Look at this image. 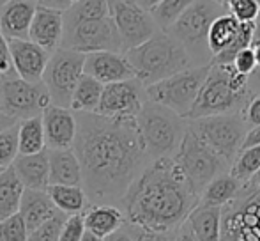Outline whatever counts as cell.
<instances>
[{"label":"cell","instance_id":"35","mask_svg":"<svg viewBox=\"0 0 260 241\" xmlns=\"http://www.w3.org/2000/svg\"><path fill=\"white\" fill-rule=\"evenodd\" d=\"M20 124V123H18ZM18 124L4 133H0V167L7 169L20 156V142H18Z\"/></svg>","mask_w":260,"mask_h":241},{"label":"cell","instance_id":"7","mask_svg":"<svg viewBox=\"0 0 260 241\" xmlns=\"http://www.w3.org/2000/svg\"><path fill=\"white\" fill-rule=\"evenodd\" d=\"M189 126L226 163H234L250 131L241 112H226V114L189 120Z\"/></svg>","mask_w":260,"mask_h":241},{"label":"cell","instance_id":"48","mask_svg":"<svg viewBox=\"0 0 260 241\" xmlns=\"http://www.w3.org/2000/svg\"><path fill=\"white\" fill-rule=\"evenodd\" d=\"M105 241H137V238H133V236L129 234V232L122 231V229H119V231H115L113 234L106 236Z\"/></svg>","mask_w":260,"mask_h":241},{"label":"cell","instance_id":"49","mask_svg":"<svg viewBox=\"0 0 260 241\" xmlns=\"http://www.w3.org/2000/svg\"><path fill=\"white\" fill-rule=\"evenodd\" d=\"M137 2L140 4L142 7H145L147 11H152L157 6V4L161 2V0H137Z\"/></svg>","mask_w":260,"mask_h":241},{"label":"cell","instance_id":"19","mask_svg":"<svg viewBox=\"0 0 260 241\" xmlns=\"http://www.w3.org/2000/svg\"><path fill=\"white\" fill-rule=\"evenodd\" d=\"M38 2L36 0H11L0 6V31L7 39H28Z\"/></svg>","mask_w":260,"mask_h":241},{"label":"cell","instance_id":"26","mask_svg":"<svg viewBox=\"0 0 260 241\" xmlns=\"http://www.w3.org/2000/svg\"><path fill=\"white\" fill-rule=\"evenodd\" d=\"M48 193L64 215L83 213L89 207V195L82 185H50Z\"/></svg>","mask_w":260,"mask_h":241},{"label":"cell","instance_id":"25","mask_svg":"<svg viewBox=\"0 0 260 241\" xmlns=\"http://www.w3.org/2000/svg\"><path fill=\"white\" fill-rule=\"evenodd\" d=\"M23 192L25 185L14 172L13 165L4 169V172L0 174V220L20 213Z\"/></svg>","mask_w":260,"mask_h":241},{"label":"cell","instance_id":"11","mask_svg":"<svg viewBox=\"0 0 260 241\" xmlns=\"http://www.w3.org/2000/svg\"><path fill=\"white\" fill-rule=\"evenodd\" d=\"M52 105L48 87L45 82H28L20 76H9L0 83V110L16 120L43 115Z\"/></svg>","mask_w":260,"mask_h":241},{"label":"cell","instance_id":"22","mask_svg":"<svg viewBox=\"0 0 260 241\" xmlns=\"http://www.w3.org/2000/svg\"><path fill=\"white\" fill-rule=\"evenodd\" d=\"M50 185H82V163L75 149H48Z\"/></svg>","mask_w":260,"mask_h":241},{"label":"cell","instance_id":"20","mask_svg":"<svg viewBox=\"0 0 260 241\" xmlns=\"http://www.w3.org/2000/svg\"><path fill=\"white\" fill-rule=\"evenodd\" d=\"M14 172L25 185V188L48 190L50 188V156L48 151L36 155H20L13 163Z\"/></svg>","mask_w":260,"mask_h":241},{"label":"cell","instance_id":"39","mask_svg":"<svg viewBox=\"0 0 260 241\" xmlns=\"http://www.w3.org/2000/svg\"><path fill=\"white\" fill-rule=\"evenodd\" d=\"M232 64H234V68H236L239 73L250 76L251 73L255 71V68H257V57H255L253 45L248 46V48H244L243 52L237 53V57L234 59Z\"/></svg>","mask_w":260,"mask_h":241},{"label":"cell","instance_id":"13","mask_svg":"<svg viewBox=\"0 0 260 241\" xmlns=\"http://www.w3.org/2000/svg\"><path fill=\"white\" fill-rule=\"evenodd\" d=\"M110 14L122 39L124 52L140 46L159 31L151 11L137 0H110Z\"/></svg>","mask_w":260,"mask_h":241},{"label":"cell","instance_id":"33","mask_svg":"<svg viewBox=\"0 0 260 241\" xmlns=\"http://www.w3.org/2000/svg\"><path fill=\"white\" fill-rule=\"evenodd\" d=\"M193 4H195V0H161L151 13L154 16L157 27L161 31H168L179 20V16Z\"/></svg>","mask_w":260,"mask_h":241},{"label":"cell","instance_id":"43","mask_svg":"<svg viewBox=\"0 0 260 241\" xmlns=\"http://www.w3.org/2000/svg\"><path fill=\"white\" fill-rule=\"evenodd\" d=\"M39 6L45 7H52V9H58V11H68L69 7L75 4V0H36Z\"/></svg>","mask_w":260,"mask_h":241},{"label":"cell","instance_id":"24","mask_svg":"<svg viewBox=\"0 0 260 241\" xmlns=\"http://www.w3.org/2000/svg\"><path fill=\"white\" fill-rule=\"evenodd\" d=\"M85 218V229L94 234L106 238L115 231L122 229L126 222V215L122 209L112 204H92L83 211Z\"/></svg>","mask_w":260,"mask_h":241},{"label":"cell","instance_id":"38","mask_svg":"<svg viewBox=\"0 0 260 241\" xmlns=\"http://www.w3.org/2000/svg\"><path fill=\"white\" fill-rule=\"evenodd\" d=\"M83 232H85V218H83V213L69 215L64 222V227L60 231L58 241H82Z\"/></svg>","mask_w":260,"mask_h":241},{"label":"cell","instance_id":"51","mask_svg":"<svg viewBox=\"0 0 260 241\" xmlns=\"http://www.w3.org/2000/svg\"><path fill=\"white\" fill-rule=\"evenodd\" d=\"M255 41H260V14L255 20Z\"/></svg>","mask_w":260,"mask_h":241},{"label":"cell","instance_id":"10","mask_svg":"<svg viewBox=\"0 0 260 241\" xmlns=\"http://www.w3.org/2000/svg\"><path fill=\"white\" fill-rule=\"evenodd\" d=\"M85 57L87 53L62 46L52 53L43 75V82L48 87L53 105L71 108L73 93L85 73Z\"/></svg>","mask_w":260,"mask_h":241},{"label":"cell","instance_id":"37","mask_svg":"<svg viewBox=\"0 0 260 241\" xmlns=\"http://www.w3.org/2000/svg\"><path fill=\"white\" fill-rule=\"evenodd\" d=\"M226 7H229V13L234 14L241 23L255 21L260 14V6L257 0H230Z\"/></svg>","mask_w":260,"mask_h":241},{"label":"cell","instance_id":"57","mask_svg":"<svg viewBox=\"0 0 260 241\" xmlns=\"http://www.w3.org/2000/svg\"><path fill=\"white\" fill-rule=\"evenodd\" d=\"M75 2H76V0H75Z\"/></svg>","mask_w":260,"mask_h":241},{"label":"cell","instance_id":"14","mask_svg":"<svg viewBox=\"0 0 260 241\" xmlns=\"http://www.w3.org/2000/svg\"><path fill=\"white\" fill-rule=\"evenodd\" d=\"M145 101H147L145 85L138 78L106 83L96 114L106 117L137 119Z\"/></svg>","mask_w":260,"mask_h":241},{"label":"cell","instance_id":"46","mask_svg":"<svg viewBox=\"0 0 260 241\" xmlns=\"http://www.w3.org/2000/svg\"><path fill=\"white\" fill-rule=\"evenodd\" d=\"M18 123H20V120H16L14 117H11L9 114H6L4 110H0V133H4V131L9 130V128L16 126Z\"/></svg>","mask_w":260,"mask_h":241},{"label":"cell","instance_id":"36","mask_svg":"<svg viewBox=\"0 0 260 241\" xmlns=\"http://www.w3.org/2000/svg\"><path fill=\"white\" fill-rule=\"evenodd\" d=\"M66 218H68V215H64L62 211L57 213L53 218H50V220H46L45 224L36 227L34 231H30L28 241H58Z\"/></svg>","mask_w":260,"mask_h":241},{"label":"cell","instance_id":"50","mask_svg":"<svg viewBox=\"0 0 260 241\" xmlns=\"http://www.w3.org/2000/svg\"><path fill=\"white\" fill-rule=\"evenodd\" d=\"M82 241H105V238H101V236L94 234V232L85 229V232H83V236H82Z\"/></svg>","mask_w":260,"mask_h":241},{"label":"cell","instance_id":"18","mask_svg":"<svg viewBox=\"0 0 260 241\" xmlns=\"http://www.w3.org/2000/svg\"><path fill=\"white\" fill-rule=\"evenodd\" d=\"M64 31V11L52 9V7H45L38 4L28 39L34 41L36 45L43 46L45 50H48L50 53H53L62 46Z\"/></svg>","mask_w":260,"mask_h":241},{"label":"cell","instance_id":"1","mask_svg":"<svg viewBox=\"0 0 260 241\" xmlns=\"http://www.w3.org/2000/svg\"><path fill=\"white\" fill-rule=\"evenodd\" d=\"M78 135L73 149L82 163L90 202L122 200L133 181L145 170V151L137 119L106 117L96 112H76Z\"/></svg>","mask_w":260,"mask_h":241},{"label":"cell","instance_id":"9","mask_svg":"<svg viewBox=\"0 0 260 241\" xmlns=\"http://www.w3.org/2000/svg\"><path fill=\"white\" fill-rule=\"evenodd\" d=\"M225 13H229V7L216 0H195V4L189 6L179 16V20L168 28V32L177 38L186 46L191 59H195L202 55L204 50L211 53L207 45L209 28L216 18Z\"/></svg>","mask_w":260,"mask_h":241},{"label":"cell","instance_id":"52","mask_svg":"<svg viewBox=\"0 0 260 241\" xmlns=\"http://www.w3.org/2000/svg\"><path fill=\"white\" fill-rule=\"evenodd\" d=\"M216 2L223 4V6H229V2H230V0H216Z\"/></svg>","mask_w":260,"mask_h":241},{"label":"cell","instance_id":"40","mask_svg":"<svg viewBox=\"0 0 260 241\" xmlns=\"http://www.w3.org/2000/svg\"><path fill=\"white\" fill-rule=\"evenodd\" d=\"M241 114H243L244 120H246L251 128L258 126L260 124V94H257V96H251L250 100H248V103L244 105V108L241 110Z\"/></svg>","mask_w":260,"mask_h":241},{"label":"cell","instance_id":"3","mask_svg":"<svg viewBox=\"0 0 260 241\" xmlns=\"http://www.w3.org/2000/svg\"><path fill=\"white\" fill-rule=\"evenodd\" d=\"M251 98L250 76L239 73L234 64H211L209 75L199 93L188 120L243 110Z\"/></svg>","mask_w":260,"mask_h":241},{"label":"cell","instance_id":"45","mask_svg":"<svg viewBox=\"0 0 260 241\" xmlns=\"http://www.w3.org/2000/svg\"><path fill=\"white\" fill-rule=\"evenodd\" d=\"M258 144H260V124H258V126L250 128L246 138H244L243 149L244 147H251V145H258Z\"/></svg>","mask_w":260,"mask_h":241},{"label":"cell","instance_id":"17","mask_svg":"<svg viewBox=\"0 0 260 241\" xmlns=\"http://www.w3.org/2000/svg\"><path fill=\"white\" fill-rule=\"evenodd\" d=\"M85 75L94 76L101 83L122 82L137 78L131 62L122 52H92L85 57Z\"/></svg>","mask_w":260,"mask_h":241},{"label":"cell","instance_id":"55","mask_svg":"<svg viewBox=\"0 0 260 241\" xmlns=\"http://www.w3.org/2000/svg\"><path fill=\"white\" fill-rule=\"evenodd\" d=\"M4 172V167H0V174H2Z\"/></svg>","mask_w":260,"mask_h":241},{"label":"cell","instance_id":"12","mask_svg":"<svg viewBox=\"0 0 260 241\" xmlns=\"http://www.w3.org/2000/svg\"><path fill=\"white\" fill-rule=\"evenodd\" d=\"M62 48L76 50L82 53L92 52H122V39L113 18L87 20L75 25H66Z\"/></svg>","mask_w":260,"mask_h":241},{"label":"cell","instance_id":"6","mask_svg":"<svg viewBox=\"0 0 260 241\" xmlns=\"http://www.w3.org/2000/svg\"><path fill=\"white\" fill-rule=\"evenodd\" d=\"M211 64L191 66L151 85H145L147 100L174 110L181 117H188L199 93L209 75Z\"/></svg>","mask_w":260,"mask_h":241},{"label":"cell","instance_id":"2","mask_svg":"<svg viewBox=\"0 0 260 241\" xmlns=\"http://www.w3.org/2000/svg\"><path fill=\"white\" fill-rule=\"evenodd\" d=\"M199 202L200 195L174 156L152 160L120 200L126 220L149 231H175Z\"/></svg>","mask_w":260,"mask_h":241},{"label":"cell","instance_id":"29","mask_svg":"<svg viewBox=\"0 0 260 241\" xmlns=\"http://www.w3.org/2000/svg\"><path fill=\"white\" fill-rule=\"evenodd\" d=\"M18 142H20V155H36L46 151V137L43 115L28 117L18 124Z\"/></svg>","mask_w":260,"mask_h":241},{"label":"cell","instance_id":"4","mask_svg":"<svg viewBox=\"0 0 260 241\" xmlns=\"http://www.w3.org/2000/svg\"><path fill=\"white\" fill-rule=\"evenodd\" d=\"M124 53L144 85H151L191 68L193 61L186 46L168 31H157L151 39Z\"/></svg>","mask_w":260,"mask_h":241},{"label":"cell","instance_id":"27","mask_svg":"<svg viewBox=\"0 0 260 241\" xmlns=\"http://www.w3.org/2000/svg\"><path fill=\"white\" fill-rule=\"evenodd\" d=\"M241 25L243 23L230 13L221 14V16H218L212 21L211 28H209V36H207V45H209V50H211L212 57L221 53L223 50H226L236 41V38L239 36Z\"/></svg>","mask_w":260,"mask_h":241},{"label":"cell","instance_id":"21","mask_svg":"<svg viewBox=\"0 0 260 241\" xmlns=\"http://www.w3.org/2000/svg\"><path fill=\"white\" fill-rule=\"evenodd\" d=\"M20 213L25 218L28 231H34L36 227H39L41 224H45L46 220L53 218L58 211V207L55 206V202L50 197L48 190H32L25 188L23 199H21Z\"/></svg>","mask_w":260,"mask_h":241},{"label":"cell","instance_id":"41","mask_svg":"<svg viewBox=\"0 0 260 241\" xmlns=\"http://www.w3.org/2000/svg\"><path fill=\"white\" fill-rule=\"evenodd\" d=\"M0 71L4 73L6 78H9V73H14L13 61H11V52H9V39L4 36V32L0 31ZM16 75V73H14Z\"/></svg>","mask_w":260,"mask_h":241},{"label":"cell","instance_id":"32","mask_svg":"<svg viewBox=\"0 0 260 241\" xmlns=\"http://www.w3.org/2000/svg\"><path fill=\"white\" fill-rule=\"evenodd\" d=\"M258 169H260V144L241 149V153L234 160L229 172L237 181H241L244 185V183L250 181L258 172Z\"/></svg>","mask_w":260,"mask_h":241},{"label":"cell","instance_id":"42","mask_svg":"<svg viewBox=\"0 0 260 241\" xmlns=\"http://www.w3.org/2000/svg\"><path fill=\"white\" fill-rule=\"evenodd\" d=\"M175 231H149V229H138L137 241H175Z\"/></svg>","mask_w":260,"mask_h":241},{"label":"cell","instance_id":"44","mask_svg":"<svg viewBox=\"0 0 260 241\" xmlns=\"http://www.w3.org/2000/svg\"><path fill=\"white\" fill-rule=\"evenodd\" d=\"M175 241H197L188 222H184V224L177 229V232H175Z\"/></svg>","mask_w":260,"mask_h":241},{"label":"cell","instance_id":"8","mask_svg":"<svg viewBox=\"0 0 260 241\" xmlns=\"http://www.w3.org/2000/svg\"><path fill=\"white\" fill-rule=\"evenodd\" d=\"M174 158L184 170L186 177L199 195L216 176L225 172V167L229 165L195 133L191 126L186 128V133L182 137L179 149L175 151Z\"/></svg>","mask_w":260,"mask_h":241},{"label":"cell","instance_id":"28","mask_svg":"<svg viewBox=\"0 0 260 241\" xmlns=\"http://www.w3.org/2000/svg\"><path fill=\"white\" fill-rule=\"evenodd\" d=\"M243 183L237 181L230 172H223L216 176L200 193V202L209 206L225 207L229 202H232L239 193Z\"/></svg>","mask_w":260,"mask_h":241},{"label":"cell","instance_id":"23","mask_svg":"<svg viewBox=\"0 0 260 241\" xmlns=\"http://www.w3.org/2000/svg\"><path fill=\"white\" fill-rule=\"evenodd\" d=\"M221 220L223 207L199 202L186 222L191 227L197 241H221Z\"/></svg>","mask_w":260,"mask_h":241},{"label":"cell","instance_id":"34","mask_svg":"<svg viewBox=\"0 0 260 241\" xmlns=\"http://www.w3.org/2000/svg\"><path fill=\"white\" fill-rule=\"evenodd\" d=\"M28 234L30 231L21 213H14L0 220V241H28Z\"/></svg>","mask_w":260,"mask_h":241},{"label":"cell","instance_id":"5","mask_svg":"<svg viewBox=\"0 0 260 241\" xmlns=\"http://www.w3.org/2000/svg\"><path fill=\"white\" fill-rule=\"evenodd\" d=\"M182 119L186 117H181L163 105L151 100L145 101L140 114L137 115V126L151 160L172 156V153L175 155L186 133Z\"/></svg>","mask_w":260,"mask_h":241},{"label":"cell","instance_id":"54","mask_svg":"<svg viewBox=\"0 0 260 241\" xmlns=\"http://www.w3.org/2000/svg\"><path fill=\"white\" fill-rule=\"evenodd\" d=\"M7 2H11V0H0V6H4V4H7Z\"/></svg>","mask_w":260,"mask_h":241},{"label":"cell","instance_id":"15","mask_svg":"<svg viewBox=\"0 0 260 241\" xmlns=\"http://www.w3.org/2000/svg\"><path fill=\"white\" fill-rule=\"evenodd\" d=\"M9 52L13 68L20 78L28 82H41L52 53L30 39H11Z\"/></svg>","mask_w":260,"mask_h":241},{"label":"cell","instance_id":"31","mask_svg":"<svg viewBox=\"0 0 260 241\" xmlns=\"http://www.w3.org/2000/svg\"><path fill=\"white\" fill-rule=\"evenodd\" d=\"M110 0H76L71 7L64 13V23L75 25L87 20H101L108 18Z\"/></svg>","mask_w":260,"mask_h":241},{"label":"cell","instance_id":"30","mask_svg":"<svg viewBox=\"0 0 260 241\" xmlns=\"http://www.w3.org/2000/svg\"><path fill=\"white\" fill-rule=\"evenodd\" d=\"M105 83L96 80L94 76L83 73L82 80L76 85L71 98V110L73 112H96L100 107L101 96H103Z\"/></svg>","mask_w":260,"mask_h":241},{"label":"cell","instance_id":"53","mask_svg":"<svg viewBox=\"0 0 260 241\" xmlns=\"http://www.w3.org/2000/svg\"><path fill=\"white\" fill-rule=\"evenodd\" d=\"M4 80H6V76H4V73H2V71H0V83H2V82H4Z\"/></svg>","mask_w":260,"mask_h":241},{"label":"cell","instance_id":"56","mask_svg":"<svg viewBox=\"0 0 260 241\" xmlns=\"http://www.w3.org/2000/svg\"><path fill=\"white\" fill-rule=\"evenodd\" d=\"M257 4H258V6H260V0H257Z\"/></svg>","mask_w":260,"mask_h":241},{"label":"cell","instance_id":"47","mask_svg":"<svg viewBox=\"0 0 260 241\" xmlns=\"http://www.w3.org/2000/svg\"><path fill=\"white\" fill-rule=\"evenodd\" d=\"M241 190H243V192H257V190H260V169H258V172L255 174L253 177H251L250 181H246L244 183L243 186H241Z\"/></svg>","mask_w":260,"mask_h":241},{"label":"cell","instance_id":"16","mask_svg":"<svg viewBox=\"0 0 260 241\" xmlns=\"http://www.w3.org/2000/svg\"><path fill=\"white\" fill-rule=\"evenodd\" d=\"M46 147L48 149H71L78 135V117L68 107L50 105L43 112Z\"/></svg>","mask_w":260,"mask_h":241}]
</instances>
